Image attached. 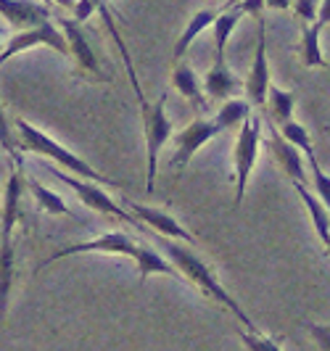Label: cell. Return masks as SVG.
I'll use <instances>...</instances> for the list:
<instances>
[{
  "mask_svg": "<svg viewBox=\"0 0 330 351\" xmlns=\"http://www.w3.org/2000/svg\"><path fill=\"white\" fill-rule=\"evenodd\" d=\"M158 241H161L164 254H167V256L172 259L174 267L182 272L185 282L196 285V288H198L207 299L214 301V304L225 306L227 312L235 317L241 325H246V330H257V325H254V322H251V317L244 312V306L230 296V291H227V288H222V282L217 280V275L211 272V267H209L198 254H193L188 246H182V241H172V238H164V235H158Z\"/></svg>",
  "mask_w": 330,
  "mask_h": 351,
  "instance_id": "cell-1",
  "label": "cell"
},
{
  "mask_svg": "<svg viewBox=\"0 0 330 351\" xmlns=\"http://www.w3.org/2000/svg\"><path fill=\"white\" fill-rule=\"evenodd\" d=\"M14 130H16V141L21 151L37 154V156H43V158H51L61 169H67V172H71V175H77V177H85V180H93V182H104V185H117L111 177H106L104 172H98L95 167H90V164L82 161L80 156H74L69 148H64L61 143L53 141L51 135H45L40 127L30 124L27 119L19 117L16 122H14Z\"/></svg>",
  "mask_w": 330,
  "mask_h": 351,
  "instance_id": "cell-2",
  "label": "cell"
},
{
  "mask_svg": "<svg viewBox=\"0 0 330 351\" xmlns=\"http://www.w3.org/2000/svg\"><path fill=\"white\" fill-rule=\"evenodd\" d=\"M143 132H145V193L154 195L158 175V156L167 141L172 138V119L167 114V93H161L156 104H143Z\"/></svg>",
  "mask_w": 330,
  "mask_h": 351,
  "instance_id": "cell-3",
  "label": "cell"
},
{
  "mask_svg": "<svg viewBox=\"0 0 330 351\" xmlns=\"http://www.w3.org/2000/svg\"><path fill=\"white\" fill-rule=\"evenodd\" d=\"M259 143H261V119L251 114L241 124L238 141H235V151H233V164H235V209L244 204L248 180H251V172H254L257 158H259Z\"/></svg>",
  "mask_w": 330,
  "mask_h": 351,
  "instance_id": "cell-4",
  "label": "cell"
},
{
  "mask_svg": "<svg viewBox=\"0 0 330 351\" xmlns=\"http://www.w3.org/2000/svg\"><path fill=\"white\" fill-rule=\"evenodd\" d=\"M48 172H51L56 180H61L64 185H69L74 195L85 204L87 209L98 211V214H106V217H117V219H124V222H130V225H138V219L130 214V209H124L119 206L111 195L106 193L101 185H95L93 180H85V177H77L67 172V169H56V167H48Z\"/></svg>",
  "mask_w": 330,
  "mask_h": 351,
  "instance_id": "cell-5",
  "label": "cell"
},
{
  "mask_svg": "<svg viewBox=\"0 0 330 351\" xmlns=\"http://www.w3.org/2000/svg\"><path fill=\"white\" fill-rule=\"evenodd\" d=\"M37 45H48L56 53L61 56H69V43H67V35L61 32L58 24H53L51 19L37 24V27H30V29H19L16 35H8L5 40V48L0 51V69L14 58L19 53L30 51V48H37Z\"/></svg>",
  "mask_w": 330,
  "mask_h": 351,
  "instance_id": "cell-6",
  "label": "cell"
},
{
  "mask_svg": "<svg viewBox=\"0 0 330 351\" xmlns=\"http://www.w3.org/2000/svg\"><path fill=\"white\" fill-rule=\"evenodd\" d=\"M135 251H138V241H132L130 235H124V232H106L101 238H93V241H85V243H74V246L56 251L45 262H40V269L51 267L53 262L69 259V256H80V254H114V256H130L132 259Z\"/></svg>",
  "mask_w": 330,
  "mask_h": 351,
  "instance_id": "cell-7",
  "label": "cell"
},
{
  "mask_svg": "<svg viewBox=\"0 0 330 351\" xmlns=\"http://www.w3.org/2000/svg\"><path fill=\"white\" fill-rule=\"evenodd\" d=\"M58 27H61V32L67 35L69 56L77 61L80 77H85V80H90V82H101V80H106L104 66H101V61H98L95 51H93L90 43H87L85 29H82V21H77V19H61Z\"/></svg>",
  "mask_w": 330,
  "mask_h": 351,
  "instance_id": "cell-8",
  "label": "cell"
},
{
  "mask_svg": "<svg viewBox=\"0 0 330 351\" xmlns=\"http://www.w3.org/2000/svg\"><path fill=\"white\" fill-rule=\"evenodd\" d=\"M220 132H222V130H220L217 119H193L185 130H180L177 138H174V156H172V164H174V169H177V175H182V169L188 167V161H191L209 141H214Z\"/></svg>",
  "mask_w": 330,
  "mask_h": 351,
  "instance_id": "cell-9",
  "label": "cell"
},
{
  "mask_svg": "<svg viewBox=\"0 0 330 351\" xmlns=\"http://www.w3.org/2000/svg\"><path fill=\"white\" fill-rule=\"evenodd\" d=\"M270 64H267V24L264 16H259V40H257V53H254V64L248 69L244 88L248 95V104L264 108L267 106V90H270Z\"/></svg>",
  "mask_w": 330,
  "mask_h": 351,
  "instance_id": "cell-10",
  "label": "cell"
},
{
  "mask_svg": "<svg viewBox=\"0 0 330 351\" xmlns=\"http://www.w3.org/2000/svg\"><path fill=\"white\" fill-rule=\"evenodd\" d=\"M130 214L140 219L148 230H154L156 235H164V238H172V241H182V243H196L191 230H185L172 214L161 209H154V206H143V204H135V201H124Z\"/></svg>",
  "mask_w": 330,
  "mask_h": 351,
  "instance_id": "cell-11",
  "label": "cell"
},
{
  "mask_svg": "<svg viewBox=\"0 0 330 351\" xmlns=\"http://www.w3.org/2000/svg\"><path fill=\"white\" fill-rule=\"evenodd\" d=\"M267 148L270 154L275 156V161L280 164V169L285 172V177L291 182H309V175H307V156L296 148L294 143H288L283 135H280L278 124L270 130V141H267Z\"/></svg>",
  "mask_w": 330,
  "mask_h": 351,
  "instance_id": "cell-12",
  "label": "cell"
},
{
  "mask_svg": "<svg viewBox=\"0 0 330 351\" xmlns=\"http://www.w3.org/2000/svg\"><path fill=\"white\" fill-rule=\"evenodd\" d=\"M0 16L14 29H30L51 19V8L43 0H0Z\"/></svg>",
  "mask_w": 330,
  "mask_h": 351,
  "instance_id": "cell-13",
  "label": "cell"
},
{
  "mask_svg": "<svg viewBox=\"0 0 330 351\" xmlns=\"http://www.w3.org/2000/svg\"><path fill=\"white\" fill-rule=\"evenodd\" d=\"M244 88V82L235 77V71L227 66L225 53L214 51V64L211 69L204 74V93L207 98H217V101H227L233 93Z\"/></svg>",
  "mask_w": 330,
  "mask_h": 351,
  "instance_id": "cell-14",
  "label": "cell"
},
{
  "mask_svg": "<svg viewBox=\"0 0 330 351\" xmlns=\"http://www.w3.org/2000/svg\"><path fill=\"white\" fill-rule=\"evenodd\" d=\"M172 85L182 98H188V104H191L198 114L207 111L209 101H207V93H204V82L196 77L193 66L182 64V61H177L172 69Z\"/></svg>",
  "mask_w": 330,
  "mask_h": 351,
  "instance_id": "cell-15",
  "label": "cell"
},
{
  "mask_svg": "<svg viewBox=\"0 0 330 351\" xmlns=\"http://www.w3.org/2000/svg\"><path fill=\"white\" fill-rule=\"evenodd\" d=\"M132 259L138 264L140 280H148V278H154V275H169V278H177V280L185 282L182 272L174 267L169 256H161L158 251H154V248L145 246V243H138V251H135Z\"/></svg>",
  "mask_w": 330,
  "mask_h": 351,
  "instance_id": "cell-16",
  "label": "cell"
},
{
  "mask_svg": "<svg viewBox=\"0 0 330 351\" xmlns=\"http://www.w3.org/2000/svg\"><path fill=\"white\" fill-rule=\"evenodd\" d=\"M24 193V177H21V167H14L8 182H5V193H3V211H0V225L3 232L0 235H14V228L19 222V201Z\"/></svg>",
  "mask_w": 330,
  "mask_h": 351,
  "instance_id": "cell-17",
  "label": "cell"
},
{
  "mask_svg": "<svg viewBox=\"0 0 330 351\" xmlns=\"http://www.w3.org/2000/svg\"><path fill=\"white\" fill-rule=\"evenodd\" d=\"M14 264H16L14 235H0V319L5 317L11 288H14Z\"/></svg>",
  "mask_w": 330,
  "mask_h": 351,
  "instance_id": "cell-18",
  "label": "cell"
},
{
  "mask_svg": "<svg viewBox=\"0 0 330 351\" xmlns=\"http://www.w3.org/2000/svg\"><path fill=\"white\" fill-rule=\"evenodd\" d=\"M217 16H220V11H214V8H201L198 14H193V19L188 21V27L182 29V35L177 37V43H174V48H172L174 64L185 58V53H188V48L196 43V37L201 35V32H207L209 27L214 24V19Z\"/></svg>",
  "mask_w": 330,
  "mask_h": 351,
  "instance_id": "cell-19",
  "label": "cell"
},
{
  "mask_svg": "<svg viewBox=\"0 0 330 351\" xmlns=\"http://www.w3.org/2000/svg\"><path fill=\"white\" fill-rule=\"evenodd\" d=\"M294 188H296V193H298V198L304 201L307 211H309V219H312L317 238L328 246L330 243V211H328V206H325V204L317 198V193H312L304 182H294Z\"/></svg>",
  "mask_w": 330,
  "mask_h": 351,
  "instance_id": "cell-20",
  "label": "cell"
},
{
  "mask_svg": "<svg viewBox=\"0 0 330 351\" xmlns=\"http://www.w3.org/2000/svg\"><path fill=\"white\" fill-rule=\"evenodd\" d=\"M320 32H322V24H304L301 27V45H298V53H301V61L304 66H325V56H322V45H320Z\"/></svg>",
  "mask_w": 330,
  "mask_h": 351,
  "instance_id": "cell-21",
  "label": "cell"
},
{
  "mask_svg": "<svg viewBox=\"0 0 330 351\" xmlns=\"http://www.w3.org/2000/svg\"><path fill=\"white\" fill-rule=\"evenodd\" d=\"M267 106H270V114H272V122L285 124L294 119V106H296V95L291 90H283L278 85H270L267 90Z\"/></svg>",
  "mask_w": 330,
  "mask_h": 351,
  "instance_id": "cell-22",
  "label": "cell"
},
{
  "mask_svg": "<svg viewBox=\"0 0 330 351\" xmlns=\"http://www.w3.org/2000/svg\"><path fill=\"white\" fill-rule=\"evenodd\" d=\"M246 14L235 5V8H225V14H220V16L214 19V24H211V35H214V51L217 53H225L227 48V40L230 35L235 32V27L241 24V19Z\"/></svg>",
  "mask_w": 330,
  "mask_h": 351,
  "instance_id": "cell-23",
  "label": "cell"
},
{
  "mask_svg": "<svg viewBox=\"0 0 330 351\" xmlns=\"http://www.w3.org/2000/svg\"><path fill=\"white\" fill-rule=\"evenodd\" d=\"M251 117V104L248 101H238V98H227L225 104L217 111V124L220 130H241V124Z\"/></svg>",
  "mask_w": 330,
  "mask_h": 351,
  "instance_id": "cell-24",
  "label": "cell"
},
{
  "mask_svg": "<svg viewBox=\"0 0 330 351\" xmlns=\"http://www.w3.org/2000/svg\"><path fill=\"white\" fill-rule=\"evenodd\" d=\"M27 188H30V193H32V198H35L37 206H40L43 211H48V214H61V217H71V209L67 206V201H64L58 193H53L51 188L40 185V182H35V180H30Z\"/></svg>",
  "mask_w": 330,
  "mask_h": 351,
  "instance_id": "cell-25",
  "label": "cell"
},
{
  "mask_svg": "<svg viewBox=\"0 0 330 351\" xmlns=\"http://www.w3.org/2000/svg\"><path fill=\"white\" fill-rule=\"evenodd\" d=\"M278 130H280V135H283L288 143H294V145L301 151V154H304V156H312V154H314L309 130H307L304 124H298V122H294V119H291V122L280 124Z\"/></svg>",
  "mask_w": 330,
  "mask_h": 351,
  "instance_id": "cell-26",
  "label": "cell"
},
{
  "mask_svg": "<svg viewBox=\"0 0 330 351\" xmlns=\"http://www.w3.org/2000/svg\"><path fill=\"white\" fill-rule=\"evenodd\" d=\"M307 167H309V177H312V188L314 193H317V198L328 206L330 211V177L320 169V161H317V156H307Z\"/></svg>",
  "mask_w": 330,
  "mask_h": 351,
  "instance_id": "cell-27",
  "label": "cell"
},
{
  "mask_svg": "<svg viewBox=\"0 0 330 351\" xmlns=\"http://www.w3.org/2000/svg\"><path fill=\"white\" fill-rule=\"evenodd\" d=\"M0 145L8 151V156L16 161L19 167H21V148H19V141H16V130H11V124L5 119V111H3V106H0Z\"/></svg>",
  "mask_w": 330,
  "mask_h": 351,
  "instance_id": "cell-28",
  "label": "cell"
},
{
  "mask_svg": "<svg viewBox=\"0 0 330 351\" xmlns=\"http://www.w3.org/2000/svg\"><path fill=\"white\" fill-rule=\"evenodd\" d=\"M320 3L322 0H294V14L301 24H312L317 21V11H320Z\"/></svg>",
  "mask_w": 330,
  "mask_h": 351,
  "instance_id": "cell-29",
  "label": "cell"
},
{
  "mask_svg": "<svg viewBox=\"0 0 330 351\" xmlns=\"http://www.w3.org/2000/svg\"><path fill=\"white\" fill-rule=\"evenodd\" d=\"M241 341H244L248 349L257 351H280V343L272 341V338H264L259 335V330H251V333H241Z\"/></svg>",
  "mask_w": 330,
  "mask_h": 351,
  "instance_id": "cell-30",
  "label": "cell"
},
{
  "mask_svg": "<svg viewBox=\"0 0 330 351\" xmlns=\"http://www.w3.org/2000/svg\"><path fill=\"white\" fill-rule=\"evenodd\" d=\"M238 8L244 11V14H251V16H264V8H267V0H241L238 3Z\"/></svg>",
  "mask_w": 330,
  "mask_h": 351,
  "instance_id": "cell-31",
  "label": "cell"
},
{
  "mask_svg": "<svg viewBox=\"0 0 330 351\" xmlns=\"http://www.w3.org/2000/svg\"><path fill=\"white\" fill-rule=\"evenodd\" d=\"M314 341L322 346V349H330V328H320V325H309Z\"/></svg>",
  "mask_w": 330,
  "mask_h": 351,
  "instance_id": "cell-32",
  "label": "cell"
},
{
  "mask_svg": "<svg viewBox=\"0 0 330 351\" xmlns=\"http://www.w3.org/2000/svg\"><path fill=\"white\" fill-rule=\"evenodd\" d=\"M317 24L328 27L330 24V0H322L320 3V11H317Z\"/></svg>",
  "mask_w": 330,
  "mask_h": 351,
  "instance_id": "cell-33",
  "label": "cell"
},
{
  "mask_svg": "<svg viewBox=\"0 0 330 351\" xmlns=\"http://www.w3.org/2000/svg\"><path fill=\"white\" fill-rule=\"evenodd\" d=\"M294 5V0H267V8H275V11H288Z\"/></svg>",
  "mask_w": 330,
  "mask_h": 351,
  "instance_id": "cell-34",
  "label": "cell"
},
{
  "mask_svg": "<svg viewBox=\"0 0 330 351\" xmlns=\"http://www.w3.org/2000/svg\"><path fill=\"white\" fill-rule=\"evenodd\" d=\"M238 3H241V0H227V5H225V8H235Z\"/></svg>",
  "mask_w": 330,
  "mask_h": 351,
  "instance_id": "cell-35",
  "label": "cell"
},
{
  "mask_svg": "<svg viewBox=\"0 0 330 351\" xmlns=\"http://www.w3.org/2000/svg\"><path fill=\"white\" fill-rule=\"evenodd\" d=\"M5 48V32H0V51Z\"/></svg>",
  "mask_w": 330,
  "mask_h": 351,
  "instance_id": "cell-36",
  "label": "cell"
},
{
  "mask_svg": "<svg viewBox=\"0 0 330 351\" xmlns=\"http://www.w3.org/2000/svg\"><path fill=\"white\" fill-rule=\"evenodd\" d=\"M325 69H328V71H330V64H328V61H325Z\"/></svg>",
  "mask_w": 330,
  "mask_h": 351,
  "instance_id": "cell-37",
  "label": "cell"
},
{
  "mask_svg": "<svg viewBox=\"0 0 330 351\" xmlns=\"http://www.w3.org/2000/svg\"><path fill=\"white\" fill-rule=\"evenodd\" d=\"M325 248H328V254H330V243H328V246H325Z\"/></svg>",
  "mask_w": 330,
  "mask_h": 351,
  "instance_id": "cell-38",
  "label": "cell"
},
{
  "mask_svg": "<svg viewBox=\"0 0 330 351\" xmlns=\"http://www.w3.org/2000/svg\"><path fill=\"white\" fill-rule=\"evenodd\" d=\"M43 3H51V0H43Z\"/></svg>",
  "mask_w": 330,
  "mask_h": 351,
  "instance_id": "cell-39",
  "label": "cell"
},
{
  "mask_svg": "<svg viewBox=\"0 0 330 351\" xmlns=\"http://www.w3.org/2000/svg\"><path fill=\"white\" fill-rule=\"evenodd\" d=\"M209 3H214V0H209Z\"/></svg>",
  "mask_w": 330,
  "mask_h": 351,
  "instance_id": "cell-40",
  "label": "cell"
}]
</instances>
